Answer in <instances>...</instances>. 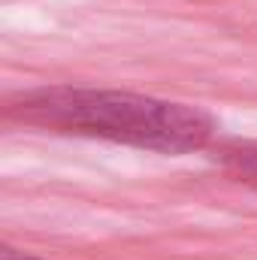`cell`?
I'll return each instance as SVG.
<instances>
[{
	"instance_id": "cell-1",
	"label": "cell",
	"mask_w": 257,
	"mask_h": 260,
	"mask_svg": "<svg viewBox=\"0 0 257 260\" xmlns=\"http://www.w3.org/2000/svg\"><path fill=\"white\" fill-rule=\"evenodd\" d=\"M24 121L100 136L160 154H188L212 139V118L188 103L154 100L130 91L49 88L12 106Z\"/></svg>"
},
{
	"instance_id": "cell-2",
	"label": "cell",
	"mask_w": 257,
	"mask_h": 260,
	"mask_svg": "<svg viewBox=\"0 0 257 260\" xmlns=\"http://www.w3.org/2000/svg\"><path fill=\"white\" fill-rule=\"evenodd\" d=\"M227 164L236 167L239 173L257 179V145H242V148H233L227 151Z\"/></svg>"
},
{
	"instance_id": "cell-3",
	"label": "cell",
	"mask_w": 257,
	"mask_h": 260,
	"mask_svg": "<svg viewBox=\"0 0 257 260\" xmlns=\"http://www.w3.org/2000/svg\"><path fill=\"white\" fill-rule=\"evenodd\" d=\"M3 260H40V257H34V254H21V251H15V248H9V245H3Z\"/></svg>"
}]
</instances>
